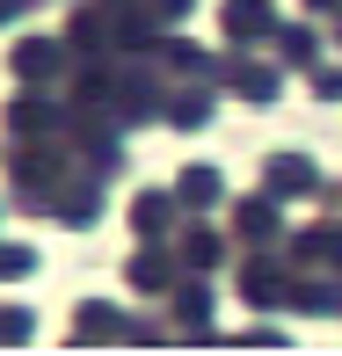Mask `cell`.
<instances>
[{"label":"cell","instance_id":"6da1fadb","mask_svg":"<svg viewBox=\"0 0 342 356\" xmlns=\"http://www.w3.org/2000/svg\"><path fill=\"white\" fill-rule=\"evenodd\" d=\"M29 269H37L29 248H0V277H29Z\"/></svg>","mask_w":342,"mask_h":356}]
</instances>
